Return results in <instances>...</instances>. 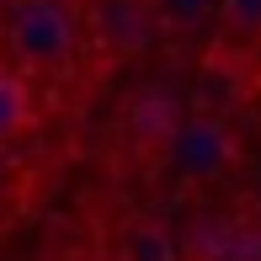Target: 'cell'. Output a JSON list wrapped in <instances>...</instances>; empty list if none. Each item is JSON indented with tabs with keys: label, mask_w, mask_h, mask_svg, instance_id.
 Wrapping results in <instances>:
<instances>
[{
	"label": "cell",
	"mask_w": 261,
	"mask_h": 261,
	"mask_svg": "<svg viewBox=\"0 0 261 261\" xmlns=\"http://www.w3.org/2000/svg\"><path fill=\"white\" fill-rule=\"evenodd\" d=\"M6 48L16 69H64L75 54L69 0H11L6 6Z\"/></svg>",
	"instance_id": "obj_1"
},
{
	"label": "cell",
	"mask_w": 261,
	"mask_h": 261,
	"mask_svg": "<svg viewBox=\"0 0 261 261\" xmlns=\"http://www.w3.org/2000/svg\"><path fill=\"white\" fill-rule=\"evenodd\" d=\"M192 261H261V224L219 219L208 234H192Z\"/></svg>",
	"instance_id": "obj_2"
},
{
	"label": "cell",
	"mask_w": 261,
	"mask_h": 261,
	"mask_svg": "<svg viewBox=\"0 0 261 261\" xmlns=\"http://www.w3.org/2000/svg\"><path fill=\"white\" fill-rule=\"evenodd\" d=\"M117 261H181V251H176L171 229H160L149 219H134L117 234Z\"/></svg>",
	"instance_id": "obj_3"
},
{
	"label": "cell",
	"mask_w": 261,
	"mask_h": 261,
	"mask_svg": "<svg viewBox=\"0 0 261 261\" xmlns=\"http://www.w3.org/2000/svg\"><path fill=\"white\" fill-rule=\"evenodd\" d=\"M27 123H32V91L16 64H0V144L21 139Z\"/></svg>",
	"instance_id": "obj_4"
},
{
	"label": "cell",
	"mask_w": 261,
	"mask_h": 261,
	"mask_svg": "<svg viewBox=\"0 0 261 261\" xmlns=\"http://www.w3.org/2000/svg\"><path fill=\"white\" fill-rule=\"evenodd\" d=\"M149 16L160 21V27H197V21L213 16V6L219 0H144Z\"/></svg>",
	"instance_id": "obj_5"
},
{
	"label": "cell",
	"mask_w": 261,
	"mask_h": 261,
	"mask_svg": "<svg viewBox=\"0 0 261 261\" xmlns=\"http://www.w3.org/2000/svg\"><path fill=\"white\" fill-rule=\"evenodd\" d=\"M213 11L229 32H261V0H219Z\"/></svg>",
	"instance_id": "obj_6"
}]
</instances>
